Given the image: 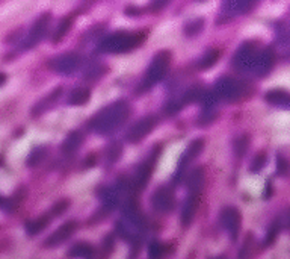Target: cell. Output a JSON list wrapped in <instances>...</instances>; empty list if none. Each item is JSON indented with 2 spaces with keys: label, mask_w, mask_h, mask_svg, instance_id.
I'll return each instance as SVG.
<instances>
[{
  "label": "cell",
  "mask_w": 290,
  "mask_h": 259,
  "mask_svg": "<svg viewBox=\"0 0 290 259\" xmlns=\"http://www.w3.org/2000/svg\"><path fill=\"white\" fill-rule=\"evenodd\" d=\"M127 117H129V105L126 102H117V103H112L110 106L104 108L98 116H95L91 126H94L95 130L101 134H107L118 129Z\"/></svg>",
  "instance_id": "obj_1"
},
{
  "label": "cell",
  "mask_w": 290,
  "mask_h": 259,
  "mask_svg": "<svg viewBox=\"0 0 290 259\" xmlns=\"http://www.w3.org/2000/svg\"><path fill=\"white\" fill-rule=\"evenodd\" d=\"M145 32H115L110 36H107L101 44L100 50L101 52H109V54H120V52H127L135 47H138L147 36Z\"/></svg>",
  "instance_id": "obj_2"
},
{
  "label": "cell",
  "mask_w": 290,
  "mask_h": 259,
  "mask_svg": "<svg viewBox=\"0 0 290 259\" xmlns=\"http://www.w3.org/2000/svg\"><path fill=\"white\" fill-rule=\"evenodd\" d=\"M245 84L236 82L235 79L230 78H222L218 84H216V96L227 98V100H238L241 98L245 92Z\"/></svg>",
  "instance_id": "obj_3"
},
{
  "label": "cell",
  "mask_w": 290,
  "mask_h": 259,
  "mask_svg": "<svg viewBox=\"0 0 290 259\" xmlns=\"http://www.w3.org/2000/svg\"><path fill=\"white\" fill-rule=\"evenodd\" d=\"M169 61H171V54L168 50L159 52V54L153 58V62L150 64V68L147 72V79L150 84L159 82L166 74Z\"/></svg>",
  "instance_id": "obj_4"
},
{
  "label": "cell",
  "mask_w": 290,
  "mask_h": 259,
  "mask_svg": "<svg viewBox=\"0 0 290 259\" xmlns=\"http://www.w3.org/2000/svg\"><path fill=\"white\" fill-rule=\"evenodd\" d=\"M157 124V118L154 116H148V117H144L141 118L138 123H135L132 126V129L129 130V135H127V140L130 142H138L141 141L144 136H147L153 129L154 126Z\"/></svg>",
  "instance_id": "obj_5"
},
{
  "label": "cell",
  "mask_w": 290,
  "mask_h": 259,
  "mask_svg": "<svg viewBox=\"0 0 290 259\" xmlns=\"http://www.w3.org/2000/svg\"><path fill=\"white\" fill-rule=\"evenodd\" d=\"M80 64V58L76 54H65L59 58H56L50 62V67L62 74H68L71 72H74Z\"/></svg>",
  "instance_id": "obj_6"
},
{
  "label": "cell",
  "mask_w": 290,
  "mask_h": 259,
  "mask_svg": "<svg viewBox=\"0 0 290 259\" xmlns=\"http://www.w3.org/2000/svg\"><path fill=\"white\" fill-rule=\"evenodd\" d=\"M50 17H51V16H50L48 12H45V14H42V16L35 22V24L32 26V29H30V32H29V35H27L26 44H24L26 48L35 46L36 42H39V41L44 38V35H45V32H47L48 22H50Z\"/></svg>",
  "instance_id": "obj_7"
},
{
  "label": "cell",
  "mask_w": 290,
  "mask_h": 259,
  "mask_svg": "<svg viewBox=\"0 0 290 259\" xmlns=\"http://www.w3.org/2000/svg\"><path fill=\"white\" fill-rule=\"evenodd\" d=\"M174 203H176V198H174V192L169 188H160L154 192L153 196V206L160 211V212H166L169 210H172Z\"/></svg>",
  "instance_id": "obj_8"
},
{
  "label": "cell",
  "mask_w": 290,
  "mask_h": 259,
  "mask_svg": "<svg viewBox=\"0 0 290 259\" xmlns=\"http://www.w3.org/2000/svg\"><path fill=\"white\" fill-rule=\"evenodd\" d=\"M221 220H222V224L225 226V229L228 230V234L231 235V238L236 240L238 234H239V226H241L239 212L235 208H227V210L222 211Z\"/></svg>",
  "instance_id": "obj_9"
},
{
  "label": "cell",
  "mask_w": 290,
  "mask_h": 259,
  "mask_svg": "<svg viewBox=\"0 0 290 259\" xmlns=\"http://www.w3.org/2000/svg\"><path fill=\"white\" fill-rule=\"evenodd\" d=\"M74 229H76V222H68V223H65L64 226H61L59 229H57L50 238H47L45 246H47V247H54V246H57V244L64 242L65 240H68V238L74 234Z\"/></svg>",
  "instance_id": "obj_10"
},
{
  "label": "cell",
  "mask_w": 290,
  "mask_h": 259,
  "mask_svg": "<svg viewBox=\"0 0 290 259\" xmlns=\"http://www.w3.org/2000/svg\"><path fill=\"white\" fill-rule=\"evenodd\" d=\"M254 62H256V58H254L253 48H250L248 44H244L235 56V66L239 68H250V67H254Z\"/></svg>",
  "instance_id": "obj_11"
},
{
  "label": "cell",
  "mask_w": 290,
  "mask_h": 259,
  "mask_svg": "<svg viewBox=\"0 0 290 259\" xmlns=\"http://www.w3.org/2000/svg\"><path fill=\"white\" fill-rule=\"evenodd\" d=\"M272 64H274V54H272L271 48H268V50L262 52V54L256 58L254 67H256L257 73L262 76V74H268V72L271 70Z\"/></svg>",
  "instance_id": "obj_12"
},
{
  "label": "cell",
  "mask_w": 290,
  "mask_h": 259,
  "mask_svg": "<svg viewBox=\"0 0 290 259\" xmlns=\"http://www.w3.org/2000/svg\"><path fill=\"white\" fill-rule=\"evenodd\" d=\"M197 206H198V194L197 192H191V196L186 198L185 206H183V211H182V222L183 224H189L195 216L197 211Z\"/></svg>",
  "instance_id": "obj_13"
},
{
  "label": "cell",
  "mask_w": 290,
  "mask_h": 259,
  "mask_svg": "<svg viewBox=\"0 0 290 259\" xmlns=\"http://www.w3.org/2000/svg\"><path fill=\"white\" fill-rule=\"evenodd\" d=\"M266 100L269 103H274V105L284 106V108H290V94L286 92V91H283V90L269 91L266 94Z\"/></svg>",
  "instance_id": "obj_14"
},
{
  "label": "cell",
  "mask_w": 290,
  "mask_h": 259,
  "mask_svg": "<svg viewBox=\"0 0 290 259\" xmlns=\"http://www.w3.org/2000/svg\"><path fill=\"white\" fill-rule=\"evenodd\" d=\"M61 92H62V88H56L50 96H47L44 100H41V102L38 103V105L33 106V112H32V114H33V116H39L41 112L47 111V110L53 105V103L56 102V98L61 96Z\"/></svg>",
  "instance_id": "obj_15"
},
{
  "label": "cell",
  "mask_w": 290,
  "mask_h": 259,
  "mask_svg": "<svg viewBox=\"0 0 290 259\" xmlns=\"http://www.w3.org/2000/svg\"><path fill=\"white\" fill-rule=\"evenodd\" d=\"M89 100V90L88 88H76L71 94H70V98H68V103L70 105H85V103Z\"/></svg>",
  "instance_id": "obj_16"
},
{
  "label": "cell",
  "mask_w": 290,
  "mask_h": 259,
  "mask_svg": "<svg viewBox=\"0 0 290 259\" xmlns=\"http://www.w3.org/2000/svg\"><path fill=\"white\" fill-rule=\"evenodd\" d=\"M80 142H82V135L79 132H70L68 136L62 142V152H65V153L74 152V150H77Z\"/></svg>",
  "instance_id": "obj_17"
},
{
  "label": "cell",
  "mask_w": 290,
  "mask_h": 259,
  "mask_svg": "<svg viewBox=\"0 0 290 259\" xmlns=\"http://www.w3.org/2000/svg\"><path fill=\"white\" fill-rule=\"evenodd\" d=\"M26 197V190L24 188H20L15 194H12V197L11 198H8L6 202H5V204H3V210L6 211V212H11V211H14L17 206L23 202V198Z\"/></svg>",
  "instance_id": "obj_18"
},
{
  "label": "cell",
  "mask_w": 290,
  "mask_h": 259,
  "mask_svg": "<svg viewBox=\"0 0 290 259\" xmlns=\"http://www.w3.org/2000/svg\"><path fill=\"white\" fill-rule=\"evenodd\" d=\"M48 223H50V217H48V216H42V217H39V218H36V220L27 223V232H29L30 235L39 234Z\"/></svg>",
  "instance_id": "obj_19"
},
{
  "label": "cell",
  "mask_w": 290,
  "mask_h": 259,
  "mask_svg": "<svg viewBox=\"0 0 290 259\" xmlns=\"http://www.w3.org/2000/svg\"><path fill=\"white\" fill-rule=\"evenodd\" d=\"M150 174H151V167H150V166H142V167L136 172L133 185L138 186V188H142L144 185H147V180L150 179Z\"/></svg>",
  "instance_id": "obj_20"
},
{
  "label": "cell",
  "mask_w": 290,
  "mask_h": 259,
  "mask_svg": "<svg viewBox=\"0 0 290 259\" xmlns=\"http://www.w3.org/2000/svg\"><path fill=\"white\" fill-rule=\"evenodd\" d=\"M218 58H219V52L218 50H209V52H206V55L198 61V67L200 68H210L216 61H218Z\"/></svg>",
  "instance_id": "obj_21"
},
{
  "label": "cell",
  "mask_w": 290,
  "mask_h": 259,
  "mask_svg": "<svg viewBox=\"0 0 290 259\" xmlns=\"http://www.w3.org/2000/svg\"><path fill=\"white\" fill-rule=\"evenodd\" d=\"M203 182H204V173H203V168H197L194 170L191 179H189V185H191V192H197L200 191V188L203 186Z\"/></svg>",
  "instance_id": "obj_22"
},
{
  "label": "cell",
  "mask_w": 290,
  "mask_h": 259,
  "mask_svg": "<svg viewBox=\"0 0 290 259\" xmlns=\"http://www.w3.org/2000/svg\"><path fill=\"white\" fill-rule=\"evenodd\" d=\"M201 148H203V140H197V141H194V142L189 146L188 152L185 153V156H183V166H185V164H188L192 158H195L197 154L201 152Z\"/></svg>",
  "instance_id": "obj_23"
},
{
  "label": "cell",
  "mask_w": 290,
  "mask_h": 259,
  "mask_svg": "<svg viewBox=\"0 0 290 259\" xmlns=\"http://www.w3.org/2000/svg\"><path fill=\"white\" fill-rule=\"evenodd\" d=\"M70 26H71V18H70V17L64 18V20L59 23V26L56 28V30H54V35H53V42L61 41V40L64 38V35L67 34V30L70 29Z\"/></svg>",
  "instance_id": "obj_24"
},
{
  "label": "cell",
  "mask_w": 290,
  "mask_h": 259,
  "mask_svg": "<svg viewBox=\"0 0 290 259\" xmlns=\"http://www.w3.org/2000/svg\"><path fill=\"white\" fill-rule=\"evenodd\" d=\"M45 147H38L35 148L30 154H29V158H27V166L29 167H35L36 164H39L42 161V158L45 156Z\"/></svg>",
  "instance_id": "obj_25"
},
{
  "label": "cell",
  "mask_w": 290,
  "mask_h": 259,
  "mask_svg": "<svg viewBox=\"0 0 290 259\" xmlns=\"http://www.w3.org/2000/svg\"><path fill=\"white\" fill-rule=\"evenodd\" d=\"M92 254V248L88 244H76L71 250H70V256H83V258H89Z\"/></svg>",
  "instance_id": "obj_26"
},
{
  "label": "cell",
  "mask_w": 290,
  "mask_h": 259,
  "mask_svg": "<svg viewBox=\"0 0 290 259\" xmlns=\"http://www.w3.org/2000/svg\"><path fill=\"white\" fill-rule=\"evenodd\" d=\"M121 152H123V148H121L120 144H112V146L107 148V160H109L110 162L117 161V160L120 158Z\"/></svg>",
  "instance_id": "obj_27"
},
{
  "label": "cell",
  "mask_w": 290,
  "mask_h": 259,
  "mask_svg": "<svg viewBox=\"0 0 290 259\" xmlns=\"http://www.w3.org/2000/svg\"><path fill=\"white\" fill-rule=\"evenodd\" d=\"M148 253H150L151 259H157V258H160L165 253V247L160 242H153L150 246V248H148Z\"/></svg>",
  "instance_id": "obj_28"
},
{
  "label": "cell",
  "mask_w": 290,
  "mask_h": 259,
  "mask_svg": "<svg viewBox=\"0 0 290 259\" xmlns=\"http://www.w3.org/2000/svg\"><path fill=\"white\" fill-rule=\"evenodd\" d=\"M203 23H204V20H195V22H192V23H189L188 26H186V34H189V35H195V34H198L201 29H203Z\"/></svg>",
  "instance_id": "obj_29"
},
{
  "label": "cell",
  "mask_w": 290,
  "mask_h": 259,
  "mask_svg": "<svg viewBox=\"0 0 290 259\" xmlns=\"http://www.w3.org/2000/svg\"><path fill=\"white\" fill-rule=\"evenodd\" d=\"M266 162V154L265 153H259V156L254 160L253 166H251V172H260V168L263 167V164Z\"/></svg>",
  "instance_id": "obj_30"
},
{
  "label": "cell",
  "mask_w": 290,
  "mask_h": 259,
  "mask_svg": "<svg viewBox=\"0 0 290 259\" xmlns=\"http://www.w3.org/2000/svg\"><path fill=\"white\" fill-rule=\"evenodd\" d=\"M68 203H70L68 200H61V202H57V203L53 206L51 212H53V214H56V216H57V214H61V212H64V211L68 208Z\"/></svg>",
  "instance_id": "obj_31"
},
{
  "label": "cell",
  "mask_w": 290,
  "mask_h": 259,
  "mask_svg": "<svg viewBox=\"0 0 290 259\" xmlns=\"http://www.w3.org/2000/svg\"><path fill=\"white\" fill-rule=\"evenodd\" d=\"M247 144H248V140H247V136H242V138H239V140L236 141V146H235V148H236V153H238V154H242V153H245V150H247Z\"/></svg>",
  "instance_id": "obj_32"
},
{
  "label": "cell",
  "mask_w": 290,
  "mask_h": 259,
  "mask_svg": "<svg viewBox=\"0 0 290 259\" xmlns=\"http://www.w3.org/2000/svg\"><path fill=\"white\" fill-rule=\"evenodd\" d=\"M277 167H278V173L280 174H286L287 173V170H289V162L283 158V156H278L277 158Z\"/></svg>",
  "instance_id": "obj_33"
},
{
  "label": "cell",
  "mask_w": 290,
  "mask_h": 259,
  "mask_svg": "<svg viewBox=\"0 0 290 259\" xmlns=\"http://www.w3.org/2000/svg\"><path fill=\"white\" fill-rule=\"evenodd\" d=\"M6 82V76L3 73H0V85H3Z\"/></svg>",
  "instance_id": "obj_34"
},
{
  "label": "cell",
  "mask_w": 290,
  "mask_h": 259,
  "mask_svg": "<svg viewBox=\"0 0 290 259\" xmlns=\"http://www.w3.org/2000/svg\"><path fill=\"white\" fill-rule=\"evenodd\" d=\"M2 202H3V198H2V197H0V204H2Z\"/></svg>",
  "instance_id": "obj_35"
},
{
  "label": "cell",
  "mask_w": 290,
  "mask_h": 259,
  "mask_svg": "<svg viewBox=\"0 0 290 259\" xmlns=\"http://www.w3.org/2000/svg\"><path fill=\"white\" fill-rule=\"evenodd\" d=\"M216 259H224V258H216Z\"/></svg>",
  "instance_id": "obj_36"
}]
</instances>
